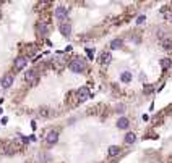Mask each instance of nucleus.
I'll list each match as a JSON object with an SVG mask.
<instances>
[{"label": "nucleus", "instance_id": "obj_1", "mask_svg": "<svg viewBox=\"0 0 172 163\" xmlns=\"http://www.w3.org/2000/svg\"><path fill=\"white\" fill-rule=\"evenodd\" d=\"M68 66L73 73H85L86 71V61L83 58H73V60L70 61Z\"/></svg>", "mask_w": 172, "mask_h": 163}, {"label": "nucleus", "instance_id": "obj_20", "mask_svg": "<svg viewBox=\"0 0 172 163\" xmlns=\"http://www.w3.org/2000/svg\"><path fill=\"white\" fill-rule=\"evenodd\" d=\"M171 21H172V13H171Z\"/></svg>", "mask_w": 172, "mask_h": 163}, {"label": "nucleus", "instance_id": "obj_7", "mask_svg": "<svg viewBox=\"0 0 172 163\" xmlns=\"http://www.w3.org/2000/svg\"><path fill=\"white\" fill-rule=\"evenodd\" d=\"M26 63H28V60H26V57H18L15 58V63H13V68H15V71H21V69L26 66Z\"/></svg>", "mask_w": 172, "mask_h": 163}, {"label": "nucleus", "instance_id": "obj_5", "mask_svg": "<svg viewBox=\"0 0 172 163\" xmlns=\"http://www.w3.org/2000/svg\"><path fill=\"white\" fill-rule=\"evenodd\" d=\"M25 81L28 82V84H34V82L37 81V71L36 69H29V71H26L25 73Z\"/></svg>", "mask_w": 172, "mask_h": 163}, {"label": "nucleus", "instance_id": "obj_11", "mask_svg": "<svg viewBox=\"0 0 172 163\" xmlns=\"http://www.w3.org/2000/svg\"><path fill=\"white\" fill-rule=\"evenodd\" d=\"M123 142L128 144V145H130V144H135L136 142V134L135 132H127L125 137H123Z\"/></svg>", "mask_w": 172, "mask_h": 163}, {"label": "nucleus", "instance_id": "obj_10", "mask_svg": "<svg viewBox=\"0 0 172 163\" xmlns=\"http://www.w3.org/2000/svg\"><path fill=\"white\" fill-rule=\"evenodd\" d=\"M117 128H119V129H128V128H130V121H128V118H125V116L119 118V121H117Z\"/></svg>", "mask_w": 172, "mask_h": 163}, {"label": "nucleus", "instance_id": "obj_14", "mask_svg": "<svg viewBox=\"0 0 172 163\" xmlns=\"http://www.w3.org/2000/svg\"><path fill=\"white\" fill-rule=\"evenodd\" d=\"M123 45V41L120 39V37H117V39H114V41H111V49L115 50V49H120Z\"/></svg>", "mask_w": 172, "mask_h": 163}, {"label": "nucleus", "instance_id": "obj_19", "mask_svg": "<svg viewBox=\"0 0 172 163\" xmlns=\"http://www.w3.org/2000/svg\"><path fill=\"white\" fill-rule=\"evenodd\" d=\"M7 121H8V118H7V116H3V118H2V123H3V124H7Z\"/></svg>", "mask_w": 172, "mask_h": 163}, {"label": "nucleus", "instance_id": "obj_9", "mask_svg": "<svg viewBox=\"0 0 172 163\" xmlns=\"http://www.w3.org/2000/svg\"><path fill=\"white\" fill-rule=\"evenodd\" d=\"M36 29H37V34H39V36L49 34V24H47V23H37Z\"/></svg>", "mask_w": 172, "mask_h": 163}, {"label": "nucleus", "instance_id": "obj_3", "mask_svg": "<svg viewBox=\"0 0 172 163\" xmlns=\"http://www.w3.org/2000/svg\"><path fill=\"white\" fill-rule=\"evenodd\" d=\"M89 97H91V92H89V89H88V87H80V89L76 90L78 102H86Z\"/></svg>", "mask_w": 172, "mask_h": 163}, {"label": "nucleus", "instance_id": "obj_13", "mask_svg": "<svg viewBox=\"0 0 172 163\" xmlns=\"http://www.w3.org/2000/svg\"><path fill=\"white\" fill-rule=\"evenodd\" d=\"M111 60H112V57H111V53H109V52H103V53H101L99 61H101L103 65H109V63H111Z\"/></svg>", "mask_w": 172, "mask_h": 163}, {"label": "nucleus", "instance_id": "obj_2", "mask_svg": "<svg viewBox=\"0 0 172 163\" xmlns=\"http://www.w3.org/2000/svg\"><path fill=\"white\" fill-rule=\"evenodd\" d=\"M55 18H57L60 23H65L67 18H68V8H67L65 5H58L57 8H55Z\"/></svg>", "mask_w": 172, "mask_h": 163}, {"label": "nucleus", "instance_id": "obj_12", "mask_svg": "<svg viewBox=\"0 0 172 163\" xmlns=\"http://www.w3.org/2000/svg\"><path fill=\"white\" fill-rule=\"evenodd\" d=\"M120 152H122V149H120L119 145H111L107 149V155H109V157H115V155H119Z\"/></svg>", "mask_w": 172, "mask_h": 163}, {"label": "nucleus", "instance_id": "obj_6", "mask_svg": "<svg viewBox=\"0 0 172 163\" xmlns=\"http://www.w3.org/2000/svg\"><path fill=\"white\" fill-rule=\"evenodd\" d=\"M13 81H15V76H13L12 73H10V74L7 73L3 77H2V82H0V84H2V87H3V89H8V87H12Z\"/></svg>", "mask_w": 172, "mask_h": 163}, {"label": "nucleus", "instance_id": "obj_21", "mask_svg": "<svg viewBox=\"0 0 172 163\" xmlns=\"http://www.w3.org/2000/svg\"><path fill=\"white\" fill-rule=\"evenodd\" d=\"M0 115H2V108H0Z\"/></svg>", "mask_w": 172, "mask_h": 163}, {"label": "nucleus", "instance_id": "obj_4", "mask_svg": "<svg viewBox=\"0 0 172 163\" xmlns=\"http://www.w3.org/2000/svg\"><path fill=\"white\" fill-rule=\"evenodd\" d=\"M57 142H58V132L57 131H49L45 134V144L54 145V144H57Z\"/></svg>", "mask_w": 172, "mask_h": 163}, {"label": "nucleus", "instance_id": "obj_16", "mask_svg": "<svg viewBox=\"0 0 172 163\" xmlns=\"http://www.w3.org/2000/svg\"><path fill=\"white\" fill-rule=\"evenodd\" d=\"M120 81L122 82H130L131 81V73L130 71H123V73L120 74Z\"/></svg>", "mask_w": 172, "mask_h": 163}, {"label": "nucleus", "instance_id": "obj_8", "mask_svg": "<svg viewBox=\"0 0 172 163\" xmlns=\"http://www.w3.org/2000/svg\"><path fill=\"white\" fill-rule=\"evenodd\" d=\"M58 29H60V33H62V36L63 37H68L70 36V33H72V24L70 23H60L58 24Z\"/></svg>", "mask_w": 172, "mask_h": 163}, {"label": "nucleus", "instance_id": "obj_15", "mask_svg": "<svg viewBox=\"0 0 172 163\" xmlns=\"http://www.w3.org/2000/svg\"><path fill=\"white\" fill-rule=\"evenodd\" d=\"M171 66H172V60H171V58H162V60H161V68H162L164 71L169 69Z\"/></svg>", "mask_w": 172, "mask_h": 163}, {"label": "nucleus", "instance_id": "obj_17", "mask_svg": "<svg viewBox=\"0 0 172 163\" xmlns=\"http://www.w3.org/2000/svg\"><path fill=\"white\" fill-rule=\"evenodd\" d=\"M162 47L164 49H172V39L171 37H164L162 39Z\"/></svg>", "mask_w": 172, "mask_h": 163}, {"label": "nucleus", "instance_id": "obj_18", "mask_svg": "<svg viewBox=\"0 0 172 163\" xmlns=\"http://www.w3.org/2000/svg\"><path fill=\"white\" fill-rule=\"evenodd\" d=\"M144 20H146V18H144L143 15H141V16H138V18H136V24H143Z\"/></svg>", "mask_w": 172, "mask_h": 163}]
</instances>
